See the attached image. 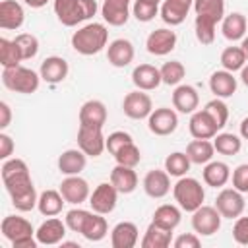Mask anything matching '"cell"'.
<instances>
[{
  "label": "cell",
  "mask_w": 248,
  "mask_h": 248,
  "mask_svg": "<svg viewBox=\"0 0 248 248\" xmlns=\"http://www.w3.org/2000/svg\"><path fill=\"white\" fill-rule=\"evenodd\" d=\"M2 182L6 186V192L10 194L12 205L17 211H31L37 207L39 196L35 190V184L29 174V167L23 159L10 157L2 163Z\"/></svg>",
  "instance_id": "obj_1"
},
{
  "label": "cell",
  "mask_w": 248,
  "mask_h": 248,
  "mask_svg": "<svg viewBox=\"0 0 248 248\" xmlns=\"http://www.w3.org/2000/svg\"><path fill=\"white\" fill-rule=\"evenodd\" d=\"M108 43V29L103 23H85L72 35V48L78 54L83 56H93L101 52Z\"/></svg>",
  "instance_id": "obj_2"
},
{
  "label": "cell",
  "mask_w": 248,
  "mask_h": 248,
  "mask_svg": "<svg viewBox=\"0 0 248 248\" xmlns=\"http://www.w3.org/2000/svg\"><path fill=\"white\" fill-rule=\"evenodd\" d=\"M52 8L58 21L66 27H76L78 23L91 19L99 10L95 0H54Z\"/></svg>",
  "instance_id": "obj_3"
},
{
  "label": "cell",
  "mask_w": 248,
  "mask_h": 248,
  "mask_svg": "<svg viewBox=\"0 0 248 248\" xmlns=\"http://www.w3.org/2000/svg\"><path fill=\"white\" fill-rule=\"evenodd\" d=\"M0 231L4 234V238H8L12 242L14 248H35L37 236H35V229L33 225L19 215H6L2 219Z\"/></svg>",
  "instance_id": "obj_4"
},
{
  "label": "cell",
  "mask_w": 248,
  "mask_h": 248,
  "mask_svg": "<svg viewBox=\"0 0 248 248\" xmlns=\"http://www.w3.org/2000/svg\"><path fill=\"white\" fill-rule=\"evenodd\" d=\"M172 196L182 211L194 213L198 207L203 205L205 190L200 180H196L192 176H180L176 180V184L172 186Z\"/></svg>",
  "instance_id": "obj_5"
},
{
  "label": "cell",
  "mask_w": 248,
  "mask_h": 248,
  "mask_svg": "<svg viewBox=\"0 0 248 248\" xmlns=\"http://www.w3.org/2000/svg\"><path fill=\"white\" fill-rule=\"evenodd\" d=\"M2 83H4L6 89H10L14 93L31 95L41 85V74H37L35 70L25 68V66L19 64V66L2 70Z\"/></svg>",
  "instance_id": "obj_6"
},
{
  "label": "cell",
  "mask_w": 248,
  "mask_h": 248,
  "mask_svg": "<svg viewBox=\"0 0 248 248\" xmlns=\"http://www.w3.org/2000/svg\"><path fill=\"white\" fill-rule=\"evenodd\" d=\"M78 147L87 157H99L107 149V138L103 136V126L79 124V128H78Z\"/></svg>",
  "instance_id": "obj_7"
},
{
  "label": "cell",
  "mask_w": 248,
  "mask_h": 248,
  "mask_svg": "<svg viewBox=\"0 0 248 248\" xmlns=\"http://www.w3.org/2000/svg\"><path fill=\"white\" fill-rule=\"evenodd\" d=\"M221 219L215 205H202L192 213V229L202 236H211L221 229Z\"/></svg>",
  "instance_id": "obj_8"
},
{
  "label": "cell",
  "mask_w": 248,
  "mask_h": 248,
  "mask_svg": "<svg viewBox=\"0 0 248 248\" xmlns=\"http://www.w3.org/2000/svg\"><path fill=\"white\" fill-rule=\"evenodd\" d=\"M178 126V114L174 108L159 107L147 116V128L155 136H170Z\"/></svg>",
  "instance_id": "obj_9"
},
{
  "label": "cell",
  "mask_w": 248,
  "mask_h": 248,
  "mask_svg": "<svg viewBox=\"0 0 248 248\" xmlns=\"http://www.w3.org/2000/svg\"><path fill=\"white\" fill-rule=\"evenodd\" d=\"M118 190L108 182H101L89 196V205L95 213H101V215H108L114 211L116 207V202H118Z\"/></svg>",
  "instance_id": "obj_10"
},
{
  "label": "cell",
  "mask_w": 248,
  "mask_h": 248,
  "mask_svg": "<svg viewBox=\"0 0 248 248\" xmlns=\"http://www.w3.org/2000/svg\"><path fill=\"white\" fill-rule=\"evenodd\" d=\"M215 207L225 219H236L244 211V198L242 192L236 188H223L215 198Z\"/></svg>",
  "instance_id": "obj_11"
},
{
  "label": "cell",
  "mask_w": 248,
  "mask_h": 248,
  "mask_svg": "<svg viewBox=\"0 0 248 248\" xmlns=\"http://www.w3.org/2000/svg\"><path fill=\"white\" fill-rule=\"evenodd\" d=\"M122 110L128 118L132 120H141V118H147L153 110V103H151V97L141 91V89H136V91H130L124 101H122Z\"/></svg>",
  "instance_id": "obj_12"
},
{
  "label": "cell",
  "mask_w": 248,
  "mask_h": 248,
  "mask_svg": "<svg viewBox=\"0 0 248 248\" xmlns=\"http://www.w3.org/2000/svg\"><path fill=\"white\" fill-rule=\"evenodd\" d=\"M60 194L64 196L66 203L79 205V203H83L85 200H89V196H91L89 182H87L85 178H81L79 174L66 176V178L60 182Z\"/></svg>",
  "instance_id": "obj_13"
},
{
  "label": "cell",
  "mask_w": 248,
  "mask_h": 248,
  "mask_svg": "<svg viewBox=\"0 0 248 248\" xmlns=\"http://www.w3.org/2000/svg\"><path fill=\"white\" fill-rule=\"evenodd\" d=\"M174 46H176V33L172 29H167V27L151 31L145 39L147 52L155 54V56H165V54L172 52Z\"/></svg>",
  "instance_id": "obj_14"
},
{
  "label": "cell",
  "mask_w": 248,
  "mask_h": 248,
  "mask_svg": "<svg viewBox=\"0 0 248 248\" xmlns=\"http://www.w3.org/2000/svg\"><path fill=\"white\" fill-rule=\"evenodd\" d=\"M66 221L62 223L60 219L56 217H50L46 221H43L39 225V229L35 231V236H37V242L39 244H45V246H54V244H60L66 236Z\"/></svg>",
  "instance_id": "obj_15"
},
{
  "label": "cell",
  "mask_w": 248,
  "mask_h": 248,
  "mask_svg": "<svg viewBox=\"0 0 248 248\" xmlns=\"http://www.w3.org/2000/svg\"><path fill=\"white\" fill-rule=\"evenodd\" d=\"M188 130H190L192 138H196V140H213L219 134L217 124L213 122V118L203 108L192 112L190 122H188Z\"/></svg>",
  "instance_id": "obj_16"
},
{
  "label": "cell",
  "mask_w": 248,
  "mask_h": 248,
  "mask_svg": "<svg viewBox=\"0 0 248 248\" xmlns=\"http://www.w3.org/2000/svg\"><path fill=\"white\" fill-rule=\"evenodd\" d=\"M143 192L153 198V200H161L170 192V174L167 170H159L153 169L143 176Z\"/></svg>",
  "instance_id": "obj_17"
},
{
  "label": "cell",
  "mask_w": 248,
  "mask_h": 248,
  "mask_svg": "<svg viewBox=\"0 0 248 248\" xmlns=\"http://www.w3.org/2000/svg\"><path fill=\"white\" fill-rule=\"evenodd\" d=\"M190 8H194V0H163L159 16L167 25L174 27L186 19Z\"/></svg>",
  "instance_id": "obj_18"
},
{
  "label": "cell",
  "mask_w": 248,
  "mask_h": 248,
  "mask_svg": "<svg viewBox=\"0 0 248 248\" xmlns=\"http://www.w3.org/2000/svg\"><path fill=\"white\" fill-rule=\"evenodd\" d=\"M132 83L136 85V89L153 91V89H157L163 83L161 70L155 68L153 64H138L132 70Z\"/></svg>",
  "instance_id": "obj_19"
},
{
  "label": "cell",
  "mask_w": 248,
  "mask_h": 248,
  "mask_svg": "<svg viewBox=\"0 0 248 248\" xmlns=\"http://www.w3.org/2000/svg\"><path fill=\"white\" fill-rule=\"evenodd\" d=\"M198 105H200V95H198L194 85L180 83V85L174 87V91H172V107L178 112L192 114V112L198 110Z\"/></svg>",
  "instance_id": "obj_20"
},
{
  "label": "cell",
  "mask_w": 248,
  "mask_h": 248,
  "mask_svg": "<svg viewBox=\"0 0 248 248\" xmlns=\"http://www.w3.org/2000/svg\"><path fill=\"white\" fill-rule=\"evenodd\" d=\"M134 45L128 39H114L107 46V60L114 68H126L134 60Z\"/></svg>",
  "instance_id": "obj_21"
},
{
  "label": "cell",
  "mask_w": 248,
  "mask_h": 248,
  "mask_svg": "<svg viewBox=\"0 0 248 248\" xmlns=\"http://www.w3.org/2000/svg\"><path fill=\"white\" fill-rule=\"evenodd\" d=\"M130 2L132 0H103L101 6L103 19L112 27L124 25L130 19Z\"/></svg>",
  "instance_id": "obj_22"
},
{
  "label": "cell",
  "mask_w": 248,
  "mask_h": 248,
  "mask_svg": "<svg viewBox=\"0 0 248 248\" xmlns=\"http://www.w3.org/2000/svg\"><path fill=\"white\" fill-rule=\"evenodd\" d=\"M68 72H70V66H68V62L62 56H46L41 62V68H39L41 79L46 81V83H60V81H64L68 78Z\"/></svg>",
  "instance_id": "obj_23"
},
{
  "label": "cell",
  "mask_w": 248,
  "mask_h": 248,
  "mask_svg": "<svg viewBox=\"0 0 248 248\" xmlns=\"http://www.w3.org/2000/svg\"><path fill=\"white\" fill-rule=\"evenodd\" d=\"M25 12L23 6L16 0H2L0 2V27L6 31H16L23 25Z\"/></svg>",
  "instance_id": "obj_24"
},
{
  "label": "cell",
  "mask_w": 248,
  "mask_h": 248,
  "mask_svg": "<svg viewBox=\"0 0 248 248\" xmlns=\"http://www.w3.org/2000/svg\"><path fill=\"white\" fill-rule=\"evenodd\" d=\"M140 231L132 221H120L110 231V244L112 248H134L138 244Z\"/></svg>",
  "instance_id": "obj_25"
},
{
  "label": "cell",
  "mask_w": 248,
  "mask_h": 248,
  "mask_svg": "<svg viewBox=\"0 0 248 248\" xmlns=\"http://www.w3.org/2000/svg\"><path fill=\"white\" fill-rule=\"evenodd\" d=\"M236 78L232 76V72L229 70H217L211 74L209 78V89L215 97L219 99H227V97H232L236 93Z\"/></svg>",
  "instance_id": "obj_26"
},
{
  "label": "cell",
  "mask_w": 248,
  "mask_h": 248,
  "mask_svg": "<svg viewBox=\"0 0 248 248\" xmlns=\"http://www.w3.org/2000/svg\"><path fill=\"white\" fill-rule=\"evenodd\" d=\"M110 184L120 192V194H132L138 188V174L134 167L118 165L110 170Z\"/></svg>",
  "instance_id": "obj_27"
},
{
  "label": "cell",
  "mask_w": 248,
  "mask_h": 248,
  "mask_svg": "<svg viewBox=\"0 0 248 248\" xmlns=\"http://www.w3.org/2000/svg\"><path fill=\"white\" fill-rule=\"evenodd\" d=\"M87 165V155L78 147V149H66L58 157V170L66 176L79 174Z\"/></svg>",
  "instance_id": "obj_28"
},
{
  "label": "cell",
  "mask_w": 248,
  "mask_h": 248,
  "mask_svg": "<svg viewBox=\"0 0 248 248\" xmlns=\"http://www.w3.org/2000/svg\"><path fill=\"white\" fill-rule=\"evenodd\" d=\"M202 176H203V182L207 186H211V188H223L231 180V169H229L227 163L213 161L211 159L209 163H205Z\"/></svg>",
  "instance_id": "obj_29"
},
{
  "label": "cell",
  "mask_w": 248,
  "mask_h": 248,
  "mask_svg": "<svg viewBox=\"0 0 248 248\" xmlns=\"http://www.w3.org/2000/svg\"><path fill=\"white\" fill-rule=\"evenodd\" d=\"M246 29H248V19L240 12H232V14L223 17L221 31H223V37L227 41H232V43L234 41H242L244 35H246Z\"/></svg>",
  "instance_id": "obj_30"
},
{
  "label": "cell",
  "mask_w": 248,
  "mask_h": 248,
  "mask_svg": "<svg viewBox=\"0 0 248 248\" xmlns=\"http://www.w3.org/2000/svg\"><path fill=\"white\" fill-rule=\"evenodd\" d=\"M107 122V107L99 99H89L79 108V124H93L105 126Z\"/></svg>",
  "instance_id": "obj_31"
},
{
  "label": "cell",
  "mask_w": 248,
  "mask_h": 248,
  "mask_svg": "<svg viewBox=\"0 0 248 248\" xmlns=\"http://www.w3.org/2000/svg\"><path fill=\"white\" fill-rule=\"evenodd\" d=\"M66 200L60 194V190H45L39 194V202H37V209L41 215L45 217H56L62 207H64Z\"/></svg>",
  "instance_id": "obj_32"
},
{
  "label": "cell",
  "mask_w": 248,
  "mask_h": 248,
  "mask_svg": "<svg viewBox=\"0 0 248 248\" xmlns=\"http://www.w3.org/2000/svg\"><path fill=\"white\" fill-rule=\"evenodd\" d=\"M170 242H172V231H167L151 221L141 238V248H169Z\"/></svg>",
  "instance_id": "obj_33"
},
{
  "label": "cell",
  "mask_w": 248,
  "mask_h": 248,
  "mask_svg": "<svg viewBox=\"0 0 248 248\" xmlns=\"http://www.w3.org/2000/svg\"><path fill=\"white\" fill-rule=\"evenodd\" d=\"M213 153H215V147H213V141H209V140H196L194 138L186 145V155L194 165L209 163L213 159Z\"/></svg>",
  "instance_id": "obj_34"
},
{
  "label": "cell",
  "mask_w": 248,
  "mask_h": 248,
  "mask_svg": "<svg viewBox=\"0 0 248 248\" xmlns=\"http://www.w3.org/2000/svg\"><path fill=\"white\" fill-rule=\"evenodd\" d=\"M180 219H182V211L172 203H163L153 211V223H157L167 231H174L180 225Z\"/></svg>",
  "instance_id": "obj_35"
},
{
  "label": "cell",
  "mask_w": 248,
  "mask_h": 248,
  "mask_svg": "<svg viewBox=\"0 0 248 248\" xmlns=\"http://www.w3.org/2000/svg\"><path fill=\"white\" fill-rule=\"evenodd\" d=\"M107 232H108L107 219H105L101 213L91 211L89 219L85 221V225H83V229H81V236H83L85 240H89V242H99V240H103V238L107 236Z\"/></svg>",
  "instance_id": "obj_36"
},
{
  "label": "cell",
  "mask_w": 248,
  "mask_h": 248,
  "mask_svg": "<svg viewBox=\"0 0 248 248\" xmlns=\"http://www.w3.org/2000/svg\"><path fill=\"white\" fill-rule=\"evenodd\" d=\"M194 12L200 17L219 23L225 17V0H194Z\"/></svg>",
  "instance_id": "obj_37"
},
{
  "label": "cell",
  "mask_w": 248,
  "mask_h": 248,
  "mask_svg": "<svg viewBox=\"0 0 248 248\" xmlns=\"http://www.w3.org/2000/svg\"><path fill=\"white\" fill-rule=\"evenodd\" d=\"M213 147L221 155H236L242 149V140L236 134L223 132V134H217L213 138Z\"/></svg>",
  "instance_id": "obj_38"
},
{
  "label": "cell",
  "mask_w": 248,
  "mask_h": 248,
  "mask_svg": "<svg viewBox=\"0 0 248 248\" xmlns=\"http://www.w3.org/2000/svg\"><path fill=\"white\" fill-rule=\"evenodd\" d=\"M190 165H192V161L182 151H174V153L167 155V159H165V170L176 178L186 176V172L190 170Z\"/></svg>",
  "instance_id": "obj_39"
},
{
  "label": "cell",
  "mask_w": 248,
  "mask_h": 248,
  "mask_svg": "<svg viewBox=\"0 0 248 248\" xmlns=\"http://www.w3.org/2000/svg\"><path fill=\"white\" fill-rule=\"evenodd\" d=\"M21 52L17 48V45L14 43V39H6L2 37L0 39V64L2 68H14V66H19L21 62Z\"/></svg>",
  "instance_id": "obj_40"
},
{
  "label": "cell",
  "mask_w": 248,
  "mask_h": 248,
  "mask_svg": "<svg viewBox=\"0 0 248 248\" xmlns=\"http://www.w3.org/2000/svg\"><path fill=\"white\" fill-rule=\"evenodd\" d=\"M244 64H246V56H244L240 46H227L221 52V66H223V70H229V72L234 74V72H240Z\"/></svg>",
  "instance_id": "obj_41"
},
{
  "label": "cell",
  "mask_w": 248,
  "mask_h": 248,
  "mask_svg": "<svg viewBox=\"0 0 248 248\" xmlns=\"http://www.w3.org/2000/svg\"><path fill=\"white\" fill-rule=\"evenodd\" d=\"M159 70H161V79H163L165 85H180V81L186 76V68L180 60L165 62Z\"/></svg>",
  "instance_id": "obj_42"
},
{
  "label": "cell",
  "mask_w": 248,
  "mask_h": 248,
  "mask_svg": "<svg viewBox=\"0 0 248 248\" xmlns=\"http://www.w3.org/2000/svg\"><path fill=\"white\" fill-rule=\"evenodd\" d=\"M203 110L213 118V122L217 124V128H219V130H221V128H225V124H227V120H229V107L225 105V101H223V99L215 97V99L207 101V103H205V107H203Z\"/></svg>",
  "instance_id": "obj_43"
},
{
  "label": "cell",
  "mask_w": 248,
  "mask_h": 248,
  "mask_svg": "<svg viewBox=\"0 0 248 248\" xmlns=\"http://www.w3.org/2000/svg\"><path fill=\"white\" fill-rule=\"evenodd\" d=\"M14 43L17 45L23 60H31L39 52V39L35 35H31V33H19V35H16Z\"/></svg>",
  "instance_id": "obj_44"
},
{
  "label": "cell",
  "mask_w": 248,
  "mask_h": 248,
  "mask_svg": "<svg viewBox=\"0 0 248 248\" xmlns=\"http://www.w3.org/2000/svg\"><path fill=\"white\" fill-rule=\"evenodd\" d=\"M215 25L211 19H205V17H200L196 16V21H194V29H196V39L202 43V45H211L215 41Z\"/></svg>",
  "instance_id": "obj_45"
},
{
  "label": "cell",
  "mask_w": 248,
  "mask_h": 248,
  "mask_svg": "<svg viewBox=\"0 0 248 248\" xmlns=\"http://www.w3.org/2000/svg\"><path fill=\"white\" fill-rule=\"evenodd\" d=\"M112 157L116 159L118 165H126V167H136V165L141 161L140 147H138L134 141H130V143H126L124 147H120Z\"/></svg>",
  "instance_id": "obj_46"
},
{
  "label": "cell",
  "mask_w": 248,
  "mask_h": 248,
  "mask_svg": "<svg viewBox=\"0 0 248 248\" xmlns=\"http://www.w3.org/2000/svg\"><path fill=\"white\" fill-rule=\"evenodd\" d=\"M159 4H153V2H145V0H136L134 6H132V16L141 21V23H147L151 19H155V16H159Z\"/></svg>",
  "instance_id": "obj_47"
},
{
  "label": "cell",
  "mask_w": 248,
  "mask_h": 248,
  "mask_svg": "<svg viewBox=\"0 0 248 248\" xmlns=\"http://www.w3.org/2000/svg\"><path fill=\"white\" fill-rule=\"evenodd\" d=\"M91 211H93V209H91ZM91 211L81 209V207H74V209H70V211L66 213V227H68L70 231H74V232H79V234H81V229H83L85 221L89 219Z\"/></svg>",
  "instance_id": "obj_48"
},
{
  "label": "cell",
  "mask_w": 248,
  "mask_h": 248,
  "mask_svg": "<svg viewBox=\"0 0 248 248\" xmlns=\"http://www.w3.org/2000/svg\"><path fill=\"white\" fill-rule=\"evenodd\" d=\"M130 141H134V140H132V136H130L128 132L116 130V132L108 134V138H107V151H108L110 155H114L120 147H124V145L130 143Z\"/></svg>",
  "instance_id": "obj_49"
},
{
  "label": "cell",
  "mask_w": 248,
  "mask_h": 248,
  "mask_svg": "<svg viewBox=\"0 0 248 248\" xmlns=\"http://www.w3.org/2000/svg\"><path fill=\"white\" fill-rule=\"evenodd\" d=\"M232 238L240 246H248V217H236L232 225Z\"/></svg>",
  "instance_id": "obj_50"
},
{
  "label": "cell",
  "mask_w": 248,
  "mask_h": 248,
  "mask_svg": "<svg viewBox=\"0 0 248 248\" xmlns=\"http://www.w3.org/2000/svg\"><path fill=\"white\" fill-rule=\"evenodd\" d=\"M232 188H236L238 192H248V163H242L238 165L234 170H232Z\"/></svg>",
  "instance_id": "obj_51"
},
{
  "label": "cell",
  "mask_w": 248,
  "mask_h": 248,
  "mask_svg": "<svg viewBox=\"0 0 248 248\" xmlns=\"http://www.w3.org/2000/svg\"><path fill=\"white\" fill-rule=\"evenodd\" d=\"M174 248H200L202 240L198 236V232H182L172 240Z\"/></svg>",
  "instance_id": "obj_52"
},
{
  "label": "cell",
  "mask_w": 248,
  "mask_h": 248,
  "mask_svg": "<svg viewBox=\"0 0 248 248\" xmlns=\"http://www.w3.org/2000/svg\"><path fill=\"white\" fill-rule=\"evenodd\" d=\"M14 149H16V145H14V140L6 134V132H2L0 134V159H10L12 157V153H14Z\"/></svg>",
  "instance_id": "obj_53"
},
{
  "label": "cell",
  "mask_w": 248,
  "mask_h": 248,
  "mask_svg": "<svg viewBox=\"0 0 248 248\" xmlns=\"http://www.w3.org/2000/svg\"><path fill=\"white\" fill-rule=\"evenodd\" d=\"M0 112H2V118H0V128H8L10 122H12V110H10V105L6 101L0 103Z\"/></svg>",
  "instance_id": "obj_54"
},
{
  "label": "cell",
  "mask_w": 248,
  "mask_h": 248,
  "mask_svg": "<svg viewBox=\"0 0 248 248\" xmlns=\"http://www.w3.org/2000/svg\"><path fill=\"white\" fill-rule=\"evenodd\" d=\"M25 6H29V8H35V10H39V8H43V6H46V2L48 0H21Z\"/></svg>",
  "instance_id": "obj_55"
},
{
  "label": "cell",
  "mask_w": 248,
  "mask_h": 248,
  "mask_svg": "<svg viewBox=\"0 0 248 248\" xmlns=\"http://www.w3.org/2000/svg\"><path fill=\"white\" fill-rule=\"evenodd\" d=\"M240 138H244V140H248V116L240 122Z\"/></svg>",
  "instance_id": "obj_56"
},
{
  "label": "cell",
  "mask_w": 248,
  "mask_h": 248,
  "mask_svg": "<svg viewBox=\"0 0 248 248\" xmlns=\"http://www.w3.org/2000/svg\"><path fill=\"white\" fill-rule=\"evenodd\" d=\"M240 81L248 87V64H244V66H242V70H240Z\"/></svg>",
  "instance_id": "obj_57"
},
{
  "label": "cell",
  "mask_w": 248,
  "mask_h": 248,
  "mask_svg": "<svg viewBox=\"0 0 248 248\" xmlns=\"http://www.w3.org/2000/svg\"><path fill=\"white\" fill-rule=\"evenodd\" d=\"M240 48H242V52H244V56H246V60H248V37H244V39H242Z\"/></svg>",
  "instance_id": "obj_58"
},
{
  "label": "cell",
  "mask_w": 248,
  "mask_h": 248,
  "mask_svg": "<svg viewBox=\"0 0 248 248\" xmlns=\"http://www.w3.org/2000/svg\"><path fill=\"white\" fill-rule=\"evenodd\" d=\"M145 2H153V4H159V2H163V0H145Z\"/></svg>",
  "instance_id": "obj_59"
}]
</instances>
